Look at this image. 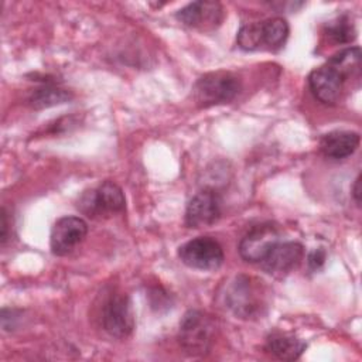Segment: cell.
<instances>
[{
	"instance_id": "1",
	"label": "cell",
	"mask_w": 362,
	"mask_h": 362,
	"mask_svg": "<svg viewBox=\"0 0 362 362\" xmlns=\"http://www.w3.org/2000/svg\"><path fill=\"white\" fill-rule=\"evenodd\" d=\"M264 300L262 281L249 276H238L225 291L226 307L240 318L260 315L266 307Z\"/></svg>"
},
{
	"instance_id": "2",
	"label": "cell",
	"mask_w": 362,
	"mask_h": 362,
	"mask_svg": "<svg viewBox=\"0 0 362 362\" xmlns=\"http://www.w3.org/2000/svg\"><path fill=\"white\" fill-rule=\"evenodd\" d=\"M240 90V81L230 72L216 71L201 76L194 88L192 96L198 106L209 107L233 100Z\"/></svg>"
},
{
	"instance_id": "3",
	"label": "cell",
	"mask_w": 362,
	"mask_h": 362,
	"mask_svg": "<svg viewBox=\"0 0 362 362\" xmlns=\"http://www.w3.org/2000/svg\"><path fill=\"white\" fill-rule=\"evenodd\" d=\"M215 334L214 320L198 310H189L180 322V344L187 354L202 356L211 349Z\"/></svg>"
},
{
	"instance_id": "4",
	"label": "cell",
	"mask_w": 362,
	"mask_h": 362,
	"mask_svg": "<svg viewBox=\"0 0 362 362\" xmlns=\"http://www.w3.org/2000/svg\"><path fill=\"white\" fill-rule=\"evenodd\" d=\"M124 205V194L113 181H103L98 188L85 191L78 201V208L89 218L110 216L122 212Z\"/></svg>"
},
{
	"instance_id": "5",
	"label": "cell",
	"mask_w": 362,
	"mask_h": 362,
	"mask_svg": "<svg viewBox=\"0 0 362 362\" xmlns=\"http://www.w3.org/2000/svg\"><path fill=\"white\" fill-rule=\"evenodd\" d=\"M102 327L113 338H127L134 328V313L126 293H110L102 305Z\"/></svg>"
},
{
	"instance_id": "6",
	"label": "cell",
	"mask_w": 362,
	"mask_h": 362,
	"mask_svg": "<svg viewBox=\"0 0 362 362\" xmlns=\"http://www.w3.org/2000/svg\"><path fill=\"white\" fill-rule=\"evenodd\" d=\"M178 257L185 266L197 270H215L225 259L219 242L209 236H199L180 246Z\"/></svg>"
},
{
	"instance_id": "7",
	"label": "cell",
	"mask_w": 362,
	"mask_h": 362,
	"mask_svg": "<svg viewBox=\"0 0 362 362\" xmlns=\"http://www.w3.org/2000/svg\"><path fill=\"white\" fill-rule=\"evenodd\" d=\"M280 242V230L272 222L253 226L240 240L239 253L249 263H260Z\"/></svg>"
},
{
	"instance_id": "8",
	"label": "cell",
	"mask_w": 362,
	"mask_h": 362,
	"mask_svg": "<svg viewBox=\"0 0 362 362\" xmlns=\"http://www.w3.org/2000/svg\"><path fill=\"white\" fill-rule=\"evenodd\" d=\"M88 225L79 216L59 218L49 235L51 252L57 256H66L72 253L86 238Z\"/></svg>"
},
{
	"instance_id": "9",
	"label": "cell",
	"mask_w": 362,
	"mask_h": 362,
	"mask_svg": "<svg viewBox=\"0 0 362 362\" xmlns=\"http://www.w3.org/2000/svg\"><path fill=\"white\" fill-rule=\"evenodd\" d=\"M223 7L219 1L199 0L192 1L177 11L175 17L184 25L201 31L215 30L223 20Z\"/></svg>"
},
{
	"instance_id": "10",
	"label": "cell",
	"mask_w": 362,
	"mask_h": 362,
	"mask_svg": "<svg viewBox=\"0 0 362 362\" xmlns=\"http://www.w3.org/2000/svg\"><path fill=\"white\" fill-rule=\"evenodd\" d=\"M222 214V199L214 189H202L192 197L185 209L188 228H204L215 223Z\"/></svg>"
},
{
	"instance_id": "11",
	"label": "cell",
	"mask_w": 362,
	"mask_h": 362,
	"mask_svg": "<svg viewBox=\"0 0 362 362\" xmlns=\"http://www.w3.org/2000/svg\"><path fill=\"white\" fill-rule=\"evenodd\" d=\"M303 257L304 249L298 242H279L259 264L267 274L281 279L294 272Z\"/></svg>"
},
{
	"instance_id": "12",
	"label": "cell",
	"mask_w": 362,
	"mask_h": 362,
	"mask_svg": "<svg viewBox=\"0 0 362 362\" xmlns=\"http://www.w3.org/2000/svg\"><path fill=\"white\" fill-rule=\"evenodd\" d=\"M345 76L331 64L313 69L308 75V85L313 95L322 103H335L342 92Z\"/></svg>"
},
{
	"instance_id": "13",
	"label": "cell",
	"mask_w": 362,
	"mask_h": 362,
	"mask_svg": "<svg viewBox=\"0 0 362 362\" xmlns=\"http://www.w3.org/2000/svg\"><path fill=\"white\" fill-rule=\"evenodd\" d=\"M361 137L355 132L335 130L324 134L320 140L321 153L331 160H342L355 153Z\"/></svg>"
},
{
	"instance_id": "14",
	"label": "cell",
	"mask_w": 362,
	"mask_h": 362,
	"mask_svg": "<svg viewBox=\"0 0 362 362\" xmlns=\"http://www.w3.org/2000/svg\"><path fill=\"white\" fill-rule=\"evenodd\" d=\"M305 342L293 334L274 332L267 338L266 348L281 361H296L305 351Z\"/></svg>"
},
{
	"instance_id": "15",
	"label": "cell",
	"mask_w": 362,
	"mask_h": 362,
	"mask_svg": "<svg viewBox=\"0 0 362 362\" xmlns=\"http://www.w3.org/2000/svg\"><path fill=\"white\" fill-rule=\"evenodd\" d=\"M71 98H72L71 92L58 85L42 83L40 88L34 89V92L28 98V103L34 109H44V107H51L55 105L65 103Z\"/></svg>"
},
{
	"instance_id": "16",
	"label": "cell",
	"mask_w": 362,
	"mask_h": 362,
	"mask_svg": "<svg viewBox=\"0 0 362 362\" xmlns=\"http://www.w3.org/2000/svg\"><path fill=\"white\" fill-rule=\"evenodd\" d=\"M262 24V37H263V47L269 49H277L284 45L287 41L290 28L284 18L273 17L260 21Z\"/></svg>"
},
{
	"instance_id": "17",
	"label": "cell",
	"mask_w": 362,
	"mask_h": 362,
	"mask_svg": "<svg viewBox=\"0 0 362 362\" xmlns=\"http://www.w3.org/2000/svg\"><path fill=\"white\" fill-rule=\"evenodd\" d=\"M324 34L329 41L335 44H349L356 37L355 25L346 14L338 16L328 21L324 27Z\"/></svg>"
},
{
	"instance_id": "18",
	"label": "cell",
	"mask_w": 362,
	"mask_h": 362,
	"mask_svg": "<svg viewBox=\"0 0 362 362\" xmlns=\"http://www.w3.org/2000/svg\"><path fill=\"white\" fill-rule=\"evenodd\" d=\"M332 66H335L346 79L352 71H358L361 68V49L358 47L346 48L332 55L328 61Z\"/></svg>"
},
{
	"instance_id": "19",
	"label": "cell",
	"mask_w": 362,
	"mask_h": 362,
	"mask_svg": "<svg viewBox=\"0 0 362 362\" xmlns=\"http://www.w3.org/2000/svg\"><path fill=\"white\" fill-rule=\"evenodd\" d=\"M238 45L245 51H255L263 47V37H262V24L260 21L249 23L240 27L236 35Z\"/></svg>"
},
{
	"instance_id": "20",
	"label": "cell",
	"mask_w": 362,
	"mask_h": 362,
	"mask_svg": "<svg viewBox=\"0 0 362 362\" xmlns=\"http://www.w3.org/2000/svg\"><path fill=\"white\" fill-rule=\"evenodd\" d=\"M308 266L311 270H318L325 262V252L322 249H315L308 255Z\"/></svg>"
},
{
	"instance_id": "21",
	"label": "cell",
	"mask_w": 362,
	"mask_h": 362,
	"mask_svg": "<svg viewBox=\"0 0 362 362\" xmlns=\"http://www.w3.org/2000/svg\"><path fill=\"white\" fill-rule=\"evenodd\" d=\"M8 215L6 212V208L1 209V245L6 243V240L8 239Z\"/></svg>"
},
{
	"instance_id": "22",
	"label": "cell",
	"mask_w": 362,
	"mask_h": 362,
	"mask_svg": "<svg viewBox=\"0 0 362 362\" xmlns=\"http://www.w3.org/2000/svg\"><path fill=\"white\" fill-rule=\"evenodd\" d=\"M352 195H354L355 202L359 205L361 204V175H358L355 180V184L352 188Z\"/></svg>"
}]
</instances>
